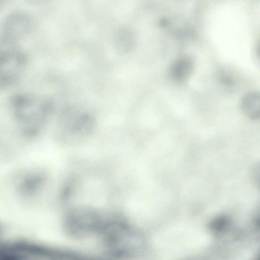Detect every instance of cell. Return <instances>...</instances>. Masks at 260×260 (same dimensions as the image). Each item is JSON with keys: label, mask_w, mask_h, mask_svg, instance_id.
I'll use <instances>...</instances> for the list:
<instances>
[{"label": "cell", "mask_w": 260, "mask_h": 260, "mask_svg": "<svg viewBox=\"0 0 260 260\" xmlns=\"http://www.w3.org/2000/svg\"><path fill=\"white\" fill-rule=\"evenodd\" d=\"M192 68V64L190 59L181 58L172 65L171 75L175 81L182 82L189 76Z\"/></svg>", "instance_id": "obj_5"}, {"label": "cell", "mask_w": 260, "mask_h": 260, "mask_svg": "<svg viewBox=\"0 0 260 260\" xmlns=\"http://www.w3.org/2000/svg\"><path fill=\"white\" fill-rule=\"evenodd\" d=\"M59 135L67 141L82 140L90 136L95 126L94 117L89 112L74 106H67L59 119Z\"/></svg>", "instance_id": "obj_1"}, {"label": "cell", "mask_w": 260, "mask_h": 260, "mask_svg": "<svg viewBox=\"0 0 260 260\" xmlns=\"http://www.w3.org/2000/svg\"><path fill=\"white\" fill-rule=\"evenodd\" d=\"M10 20L6 24L5 28L6 33L11 36L21 35L22 32H25L29 24L28 20L23 16H15Z\"/></svg>", "instance_id": "obj_6"}, {"label": "cell", "mask_w": 260, "mask_h": 260, "mask_svg": "<svg viewBox=\"0 0 260 260\" xmlns=\"http://www.w3.org/2000/svg\"><path fill=\"white\" fill-rule=\"evenodd\" d=\"M16 112L23 124L37 131L53 111L52 102L48 100L23 98L16 103Z\"/></svg>", "instance_id": "obj_2"}, {"label": "cell", "mask_w": 260, "mask_h": 260, "mask_svg": "<svg viewBox=\"0 0 260 260\" xmlns=\"http://www.w3.org/2000/svg\"><path fill=\"white\" fill-rule=\"evenodd\" d=\"M241 108L244 113L251 119H257L260 115V97L256 91L245 94L241 102Z\"/></svg>", "instance_id": "obj_4"}, {"label": "cell", "mask_w": 260, "mask_h": 260, "mask_svg": "<svg viewBox=\"0 0 260 260\" xmlns=\"http://www.w3.org/2000/svg\"><path fill=\"white\" fill-rule=\"evenodd\" d=\"M103 219L101 215L95 211L78 210L70 214L68 228L72 235L83 237L93 232H102L106 222Z\"/></svg>", "instance_id": "obj_3"}]
</instances>
